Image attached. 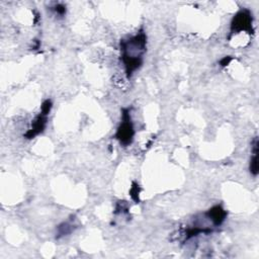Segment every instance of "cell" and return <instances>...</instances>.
<instances>
[{
  "label": "cell",
  "mask_w": 259,
  "mask_h": 259,
  "mask_svg": "<svg viewBox=\"0 0 259 259\" xmlns=\"http://www.w3.org/2000/svg\"><path fill=\"white\" fill-rule=\"evenodd\" d=\"M47 113L40 111V113L35 117V119L31 123L30 130L25 134V137L27 139H32L33 137L40 134L45 130L47 123Z\"/></svg>",
  "instance_id": "4"
},
{
  "label": "cell",
  "mask_w": 259,
  "mask_h": 259,
  "mask_svg": "<svg viewBox=\"0 0 259 259\" xmlns=\"http://www.w3.org/2000/svg\"><path fill=\"white\" fill-rule=\"evenodd\" d=\"M120 51L126 76L131 77L142 65L143 54L146 51V34L143 31H140L128 39L121 40Z\"/></svg>",
  "instance_id": "1"
},
{
  "label": "cell",
  "mask_w": 259,
  "mask_h": 259,
  "mask_svg": "<svg viewBox=\"0 0 259 259\" xmlns=\"http://www.w3.org/2000/svg\"><path fill=\"white\" fill-rule=\"evenodd\" d=\"M134 137V127L131 121V116L127 109L123 110L122 113V121L117 130L116 139L120 142V144L127 146L132 143Z\"/></svg>",
  "instance_id": "3"
},
{
  "label": "cell",
  "mask_w": 259,
  "mask_h": 259,
  "mask_svg": "<svg viewBox=\"0 0 259 259\" xmlns=\"http://www.w3.org/2000/svg\"><path fill=\"white\" fill-rule=\"evenodd\" d=\"M241 31H247L249 33L253 32L252 27V14L249 10L243 9L239 11L233 18L231 23V32L237 33Z\"/></svg>",
  "instance_id": "2"
},
{
  "label": "cell",
  "mask_w": 259,
  "mask_h": 259,
  "mask_svg": "<svg viewBox=\"0 0 259 259\" xmlns=\"http://www.w3.org/2000/svg\"><path fill=\"white\" fill-rule=\"evenodd\" d=\"M252 154L253 156L251 157L250 160V172L252 175L256 176L258 174V139L255 138L253 143H252Z\"/></svg>",
  "instance_id": "6"
},
{
  "label": "cell",
  "mask_w": 259,
  "mask_h": 259,
  "mask_svg": "<svg viewBox=\"0 0 259 259\" xmlns=\"http://www.w3.org/2000/svg\"><path fill=\"white\" fill-rule=\"evenodd\" d=\"M205 215L214 226H220L226 219L227 212L221 205H215L205 212Z\"/></svg>",
  "instance_id": "5"
}]
</instances>
